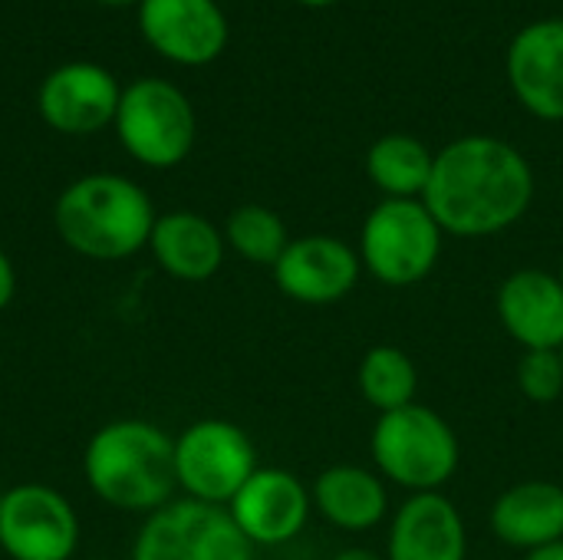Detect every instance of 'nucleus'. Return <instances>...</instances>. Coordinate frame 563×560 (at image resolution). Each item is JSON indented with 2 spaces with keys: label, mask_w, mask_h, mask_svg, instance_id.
Returning <instances> with one entry per match:
<instances>
[{
  "label": "nucleus",
  "mask_w": 563,
  "mask_h": 560,
  "mask_svg": "<svg viewBox=\"0 0 563 560\" xmlns=\"http://www.w3.org/2000/svg\"><path fill=\"white\" fill-rule=\"evenodd\" d=\"M534 201L531 162L498 135H462L435 152L422 205L445 234L492 238L518 224Z\"/></svg>",
  "instance_id": "1"
},
{
  "label": "nucleus",
  "mask_w": 563,
  "mask_h": 560,
  "mask_svg": "<svg viewBox=\"0 0 563 560\" xmlns=\"http://www.w3.org/2000/svg\"><path fill=\"white\" fill-rule=\"evenodd\" d=\"M82 475L96 498L115 512L152 515L175 502V439L145 419H115L92 432Z\"/></svg>",
  "instance_id": "2"
},
{
  "label": "nucleus",
  "mask_w": 563,
  "mask_h": 560,
  "mask_svg": "<svg viewBox=\"0 0 563 560\" xmlns=\"http://www.w3.org/2000/svg\"><path fill=\"white\" fill-rule=\"evenodd\" d=\"M53 221L69 251L92 261H122L148 248L155 208L122 175H86L59 195Z\"/></svg>",
  "instance_id": "3"
},
{
  "label": "nucleus",
  "mask_w": 563,
  "mask_h": 560,
  "mask_svg": "<svg viewBox=\"0 0 563 560\" xmlns=\"http://www.w3.org/2000/svg\"><path fill=\"white\" fill-rule=\"evenodd\" d=\"M369 452L379 479H389L412 495L442 492L459 472L462 459L455 429L422 403L379 416Z\"/></svg>",
  "instance_id": "4"
},
{
  "label": "nucleus",
  "mask_w": 563,
  "mask_h": 560,
  "mask_svg": "<svg viewBox=\"0 0 563 560\" xmlns=\"http://www.w3.org/2000/svg\"><path fill=\"white\" fill-rule=\"evenodd\" d=\"M445 231L422 198H383L363 221L360 264L386 287H412L426 281L442 257Z\"/></svg>",
  "instance_id": "5"
},
{
  "label": "nucleus",
  "mask_w": 563,
  "mask_h": 560,
  "mask_svg": "<svg viewBox=\"0 0 563 560\" xmlns=\"http://www.w3.org/2000/svg\"><path fill=\"white\" fill-rule=\"evenodd\" d=\"M132 560H254V545L241 535L228 508L175 498L145 515Z\"/></svg>",
  "instance_id": "6"
},
{
  "label": "nucleus",
  "mask_w": 563,
  "mask_h": 560,
  "mask_svg": "<svg viewBox=\"0 0 563 560\" xmlns=\"http://www.w3.org/2000/svg\"><path fill=\"white\" fill-rule=\"evenodd\" d=\"M115 132L125 152L142 165L172 168L195 145V109L178 86L139 79L119 99Z\"/></svg>",
  "instance_id": "7"
},
{
  "label": "nucleus",
  "mask_w": 563,
  "mask_h": 560,
  "mask_svg": "<svg viewBox=\"0 0 563 560\" xmlns=\"http://www.w3.org/2000/svg\"><path fill=\"white\" fill-rule=\"evenodd\" d=\"M257 469L254 442L228 419H198L175 439V475L185 498L228 508Z\"/></svg>",
  "instance_id": "8"
},
{
  "label": "nucleus",
  "mask_w": 563,
  "mask_h": 560,
  "mask_svg": "<svg viewBox=\"0 0 563 560\" xmlns=\"http://www.w3.org/2000/svg\"><path fill=\"white\" fill-rule=\"evenodd\" d=\"M79 518L49 485H13L0 498V551L10 560H73Z\"/></svg>",
  "instance_id": "9"
},
{
  "label": "nucleus",
  "mask_w": 563,
  "mask_h": 560,
  "mask_svg": "<svg viewBox=\"0 0 563 560\" xmlns=\"http://www.w3.org/2000/svg\"><path fill=\"white\" fill-rule=\"evenodd\" d=\"M274 284L284 297L307 307H330L353 294L360 284L363 264L353 244L333 234H303L290 238L284 254L277 257Z\"/></svg>",
  "instance_id": "10"
},
{
  "label": "nucleus",
  "mask_w": 563,
  "mask_h": 560,
  "mask_svg": "<svg viewBox=\"0 0 563 560\" xmlns=\"http://www.w3.org/2000/svg\"><path fill=\"white\" fill-rule=\"evenodd\" d=\"M228 512L254 548H280L307 528L313 498L294 472L257 469L231 498Z\"/></svg>",
  "instance_id": "11"
},
{
  "label": "nucleus",
  "mask_w": 563,
  "mask_h": 560,
  "mask_svg": "<svg viewBox=\"0 0 563 560\" xmlns=\"http://www.w3.org/2000/svg\"><path fill=\"white\" fill-rule=\"evenodd\" d=\"M122 89L112 73L96 63H66L40 86V116L49 129L66 135H89L115 122Z\"/></svg>",
  "instance_id": "12"
},
{
  "label": "nucleus",
  "mask_w": 563,
  "mask_h": 560,
  "mask_svg": "<svg viewBox=\"0 0 563 560\" xmlns=\"http://www.w3.org/2000/svg\"><path fill=\"white\" fill-rule=\"evenodd\" d=\"M142 33L168 59L201 66L228 43V20L214 0H142Z\"/></svg>",
  "instance_id": "13"
},
{
  "label": "nucleus",
  "mask_w": 563,
  "mask_h": 560,
  "mask_svg": "<svg viewBox=\"0 0 563 560\" xmlns=\"http://www.w3.org/2000/svg\"><path fill=\"white\" fill-rule=\"evenodd\" d=\"M495 314L525 353L563 347V287L551 271L521 267L508 274L498 287Z\"/></svg>",
  "instance_id": "14"
},
{
  "label": "nucleus",
  "mask_w": 563,
  "mask_h": 560,
  "mask_svg": "<svg viewBox=\"0 0 563 560\" xmlns=\"http://www.w3.org/2000/svg\"><path fill=\"white\" fill-rule=\"evenodd\" d=\"M508 83L518 102L544 119H563V20H538L525 26L508 50Z\"/></svg>",
  "instance_id": "15"
},
{
  "label": "nucleus",
  "mask_w": 563,
  "mask_h": 560,
  "mask_svg": "<svg viewBox=\"0 0 563 560\" xmlns=\"http://www.w3.org/2000/svg\"><path fill=\"white\" fill-rule=\"evenodd\" d=\"M468 554V531L462 512L442 492L409 495L393 525L386 541L389 560H465Z\"/></svg>",
  "instance_id": "16"
},
{
  "label": "nucleus",
  "mask_w": 563,
  "mask_h": 560,
  "mask_svg": "<svg viewBox=\"0 0 563 560\" xmlns=\"http://www.w3.org/2000/svg\"><path fill=\"white\" fill-rule=\"evenodd\" d=\"M492 535L518 551H538L563 541V485L528 479L505 488L492 505Z\"/></svg>",
  "instance_id": "17"
},
{
  "label": "nucleus",
  "mask_w": 563,
  "mask_h": 560,
  "mask_svg": "<svg viewBox=\"0 0 563 560\" xmlns=\"http://www.w3.org/2000/svg\"><path fill=\"white\" fill-rule=\"evenodd\" d=\"M224 231H218L205 215L168 211L155 218L148 251L158 267L185 284H201L214 277L224 264Z\"/></svg>",
  "instance_id": "18"
},
{
  "label": "nucleus",
  "mask_w": 563,
  "mask_h": 560,
  "mask_svg": "<svg viewBox=\"0 0 563 560\" xmlns=\"http://www.w3.org/2000/svg\"><path fill=\"white\" fill-rule=\"evenodd\" d=\"M313 508L340 531H369L389 512V492L383 479L363 465H330L310 488Z\"/></svg>",
  "instance_id": "19"
},
{
  "label": "nucleus",
  "mask_w": 563,
  "mask_h": 560,
  "mask_svg": "<svg viewBox=\"0 0 563 560\" xmlns=\"http://www.w3.org/2000/svg\"><path fill=\"white\" fill-rule=\"evenodd\" d=\"M435 155L416 135H383L366 152V175L386 198H422Z\"/></svg>",
  "instance_id": "20"
},
{
  "label": "nucleus",
  "mask_w": 563,
  "mask_h": 560,
  "mask_svg": "<svg viewBox=\"0 0 563 560\" xmlns=\"http://www.w3.org/2000/svg\"><path fill=\"white\" fill-rule=\"evenodd\" d=\"M356 386H360L363 399L379 416H386V413H396V409H406L416 403L419 370L406 350L379 343L363 353L360 370H356Z\"/></svg>",
  "instance_id": "21"
},
{
  "label": "nucleus",
  "mask_w": 563,
  "mask_h": 560,
  "mask_svg": "<svg viewBox=\"0 0 563 560\" xmlns=\"http://www.w3.org/2000/svg\"><path fill=\"white\" fill-rule=\"evenodd\" d=\"M224 244L234 248V254H241L251 264L274 267L277 257L284 254V248L290 244V234L277 211H271L264 205H241L228 215Z\"/></svg>",
  "instance_id": "22"
},
{
  "label": "nucleus",
  "mask_w": 563,
  "mask_h": 560,
  "mask_svg": "<svg viewBox=\"0 0 563 560\" xmlns=\"http://www.w3.org/2000/svg\"><path fill=\"white\" fill-rule=\"evenodd\" d=\"M518 389L538 406H551L563 396L561 350H528L518 363Z\"/></svg>",
  "instance_id": "23"
},
{
  "label": "nucleus",
  "mask_w": 563,
  "mask_h": 560,
  "mask_svg": "<svg viewBox=\"0 0 563 560\" xmlns=\"http://www.w3.org/2000/svg\"><path fill=\"white\" fill-rule=\"evenodd\" d=\"M13 290H16V274H13L10 257L0 251V310L13 300Z\"/></svg>",
  "instance_id": "24"
},
{
  "label": "nucleus",
  "mask_w": 563,
  "mask_h": 560,
  "mask_svg": "<svg viewBox=\"0 0 563 560\" xmlns=\"http://www.w3.org/2000/svg\"><path fill=\"white\" fill-rule=\"evenodd\" d=\"M525 560H563V541L544 545V548H538V551H528Z\"/></svg>",
  "instance_id": "25"
},
{
  "label": "nucleus",
  "mask_w": 563,
  "mask_h": 560,
  "mask_svg": "<svg viewBox=\"0 0 563 560\" xmlns=\"http://www.w3.org/2000/svg\"><path fill=\"white\" fill-rule=\"evenodd\" d=\"M333 560H389L386 554H376V551H369V548H346V551H340Z\"/></svg>",
  "instance_id": "26"
},
{
  "label": "nucleus",
  "mask_w": 563,
  "mask_h": 560,
  "mask_svg": "<svg viewBox=\"0 0 563 560\" xmlns=\"http://www.w3.org/2000/svg\"><path fill=\"white\" fill-rule=\"evenodd\" d=\"M297 3H307V7H330V3H336V0H297Z\"/></svg>",
  "instance_id": "27"
},
{
  "label": "nucleus",
  "mask_w": 563,
  "mask_h": 560,
  "mask_svg": "<svg viewBox=\"0 0 563 560\" xmlns=\"http://www.w3.org/2000/svg\"><path fill=\"white\" fill-rule=\"evenodd\" d=\"M558 281H561V287H563V261H561V271H558Z\"/></svg>",
  "instance_id": "28"
},
{
  "label": "nucleus",
  "mask_w": 563,
  "mask_h": 560,
  "mask_svg": "<svg viewBox=\"0 0 563 560\" xmlns=\"http://www.w3.org/2000/svg\"><path fill=\"white\" fill-rule=\"evenodd\" d=\"M106 3H132V0H106Z\"/></svg>",
  "instance_id": "29"
},
{
  "label": "nucleus",
  "mask_w": 563,
  "mask_h": 560,
  "mask_svg": "<svg viewBox=\"0 0 563 560\" xmlns=\"http://www.w3.org/2000/svg\"><path fill=\"white\" fill-rule=\"evenodd\" d=\"M0 498H3V485H0Z\"/></svg>",
  "instance_id": "30"
},
{
  "label": "nucleus",
  "mask_w": 563,
  "mask_h": 560,
  "mask_svg": "<svg viewBox=\"0 0 563 560\" xmlns=\"http://www.w3.org/2000/svg\"><path fill=\"white\" fill-rule=\"evenodd\" d=\"M561 360H563V347H561Z\"/></svg>",
  "instance_id": "31"
}]
</instances>
